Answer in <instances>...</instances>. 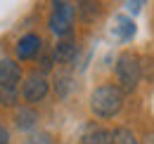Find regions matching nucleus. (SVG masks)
I'll return each mask as SVG.
<instances>
[{
	"label": "nucleus",
	"mask_w": 154,
	"mask_h": 144,
	"mask_svg": "<svg viewBox=\"0 0 154 144\" xmlns=\"http://www.w3.org/2000/svg\"><path fill=\"white\" fill-rule=\"evenodd\" d=\"M40 47H43V43H40V38L36 33H26V36L19 38V43H17V57L19 59H33V57H38Z\"/></svg>",
	"instance_id": "nucleus-6"
},
{
	"label": "nucleus",
	"mask_w": 154,
	"mask_h": 144,
	"mask_svg": "<svg viewBox=\"0 0 154 144\" xmlns=\"http://www.w3.org/2000/svg\"><path fill=\"white\" fill-rule=\"evenodd\" d=\"M123 106V92L116 85H100L90 94V109L100 118H112Z\"/></svg>",
	"instance_id": "nucleus-1"
},
{
	"label": "nucleus",
	"mask_w": 154,
	"mask_h": 144,
	"mask_svg": "<svg viewBox=\"0 0 154 144\" xmlns=\"http://www.w3.org/2000/svg\"><path fill=\"white\" fill-rule=\"evenodd\" d=\"M36 121H38V113L31 106L17 111V128H21V130H31V128L36 125Z\"/></svg>",
	"instance_id": "nucleus-9"
},
{
	"label": "nucleus",
	"mask_w": 154,
	"mask_h": 144,
	"mask_svg": "<svg viewBox=\"0 0 154 144\" xmlns=\"http://www.w3.org/2000/svg\"><path fill=\"white\" fill-rule=\"evenodd\" d=\"M0 144H10V132L0 125Z\"/></svg>",
	"instance_id": "nucleus-13"
},
{
	"label": "nucleus",
	"mask_w": 154,
	"mask_h": 144,
	"mask_svg": "<svg viewBox=\"0 0 154 144\" xmlns=\"http://www.w3.org/2000/svg\"><path fill=\"white\" fill-rule=\"evenodd\" d=\"M119 24H121V38H131V36H133V31H135L133 21H128V19L121 17V19H119Z\"/></svg>",
	"instance_id": "nucleus-12"
},
{
	"label": "nucleus",
	"mask_w": 154,
	"mask_h": 144,
	"mask_svg": "<svg viewBox=\"0 0 154 144\" xmlns=\"http://www.w3.org/2000/svg\"><path fill=\"white\" fill-rule=\"evenodd\" d=\"M116 78L121 83V92L135 90V85L140 83V62L135 54H121L116 62Z\"/></svg>",
	"instance_id": "nucleus-2"
},
{
	"label": "nucleus",
	"mask_w": 154,
	"mask_h": 144,
	"mask_svg": "<svg viewBox=\"0 0 154 144\" xmlns=\"http://www.w3.org/2000/svg\"><path fill=\"white\" fill-rule=\"evenodd\" d=\"M71 19H74V7L69 2H55L52 14H50V28H52V33H57V36L69 33Z\"/></svg>",
	"instance_id": "nucleus-3"
},
{
	"label": "nucleus",
	"mask_w": 154,
	"mask_h": 144,
	"mask_svg": "<svg viewBox=\"0 0 154 144\" xmlns=\"http://www.w3.org/2000/svg\"><path fill=\"white\" fill-rule=\"evenodd\" d=\"M74 54H76V45L71 43V40H59L57 47H55V59L57 62H71L74 59Z\"/></svg>",
	"instance_id": "nucleus-8"
},
{
	"label": "nucleus",
	"mask_w": 154,
	"mask_h": 144,
	"mask_svg": "<svg viewBox=\"0 0 154 144\" xmlns=\"http://www.w3.org/2000/svg\"><path fill=\"white\" fill-rule=\"evenodd\" d=\"M81 144H114L112 140V132L104 130V128H93L90 132H85L81 137Z\"/></svg>",
	"instance_id": "nucleus-7"
},
{
	"label": "nucleus",
	"mask_w": 154,
	"mask_h": 144,
	"mask_svg": "<svg viewBox=\"0 0 154 144\" xmlns=\"http://www.w3.org/2000/svg\"><path fill=\"white\" fill-rule=\"evenodd\" d=\"M112 140H114V144H137L133 130H128V128H116L112 132Z\"/></svg>",
	"instance_id": "nucleus-10"
},
{
	"label": "nucleus",
	"mask_w": 154,
	"mask_h": 144,
	"mask_svg": "<svg viewBox=\"0 0 154 144\" xmlns=\"http://www.w3.org/2000/svg\"><path fill=\"white\" fill-rule=\"evenodd\" d=\"M45 94H48V80H45V76L43 73H31L24 80V85H21V97L29 104H36Z\"/></svg>",
	"instance_id": "nucleus-4"
},
{
	"label": "nucleus",
	"mask_w": 154,
	"mask_h": 144,
	"mask_svg": "<svg viewBox=\"0 0 154 144\" xmlns=\"http://www.w3.org/2000/svg\"><path fill=\"white\" fill-rule=\"evenodd\" d=\"M21 80V69L12 59H0V88L2 90H14Z\"/></svg>",
	"instance_id": "nucleus-5"
},
{
	"label": "nucleus",
	"mask_w": 154,
	"mask_h": 144,
	"mask_svg": "<svg viewBox=\"0 0 154 144\" xmlns=\"http://www.w3.org/2000/svg\"><path fill=\"white\" fill-rule=\"evenodd\" d=\"M26 144H52V137L48 135V132H36V135H31Z\"/></svg>",
	"instance_id": "nucleus-11"
}]
</instances>
